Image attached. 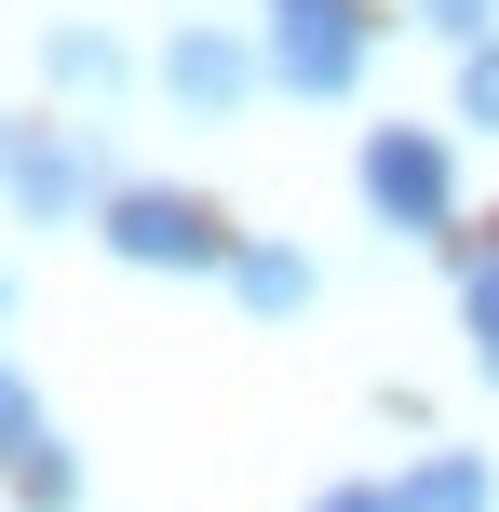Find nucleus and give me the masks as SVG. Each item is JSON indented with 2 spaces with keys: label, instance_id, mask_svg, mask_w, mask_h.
Masks as SVG:
<instances>
[{
  "label": "nucleus",
  "instance_id": "obj_1",
  "mask_svg": "<svg viewBox=\"0 0 499 512\" xmlns=\"http://www.w3.org/2000/svg\"><path fill=\"white\" fill-rule=\"evenodd\" d=\"M108 256L122 270H230V216L203 189H108Z\"/></svg>",
  "mask_w": 499,
  "mask_h": 512
},
{
  "label": "nucleus",
  "instance_id": "obj_2",
  "mask_svg": "<svg viewBox=\"0 0 499 512\" xmlns=\"http://www.w3.org/2000/svg\"><path fill=\"white\" fill-rule=\"evenodd\" d=\"M365 203H378V230L432 243V230L459 216V176H446V149H432L419 122H378V135H365Z\"/></svg>",
  "mask_w": 499,
  "mask_h": 512
},
{
  "label": "nucleus",
  "instance_id": "obj_3",
  "mask_svg": "<svg viewBox=\"0 0 499 512\" xmlns=\"http://www.w3.org/2000/svg\"><path fill=\"white\" fill-rule=\"evenodd\" d=\"M270 81H284V95H351V81H365V14H351V0L270 14Z\"/></svg>",
  "mask_w": 499,
  "mask_h": 512
},
{
  "label": "nucleus",
  "instance_id": "obj_4",
  "mask_svg": "<svg viewBox=\"0 0 499 512\" xmlns=\"http://www.w3.org/2000/svg\"><path fill=\"white\" fill-rule=\"evenodd\" d=\"M257 68L270 54H243L230 27H176V41H162V95H176L189 122H230V108L257 95Z\"/></svg>",
  "mask_w": 499,
  "mask_h": 512
},
{
  "label": "nucleus",
  "instance_id": "obj_5",
  "mask_svg": "<svg viewBox=\"0 0 499 512\" xmlns=\"http://www.w3.org/2000/svg\"><path fill=\"white\" fill-rule=\"evenodd\" d=\"M14 203H27V216H41V230H54V216L108 203V162L81 149V135H41V149H14Z\"/></svg>",
  "mask_w": 499,
  "mask_h": 512
},
{
  "label": "nucleus",
  "instance_id": "obj_6",
  "mask_svg": "<svg viewBox=\"0 0 499 512\" xmlns=\"http://www.w3.org/2000/svg\"><path fill=\"white\" fill-rule=\"evenodd\" d=\"M392 512H499V472H486V459H459V445H432V459L392 486Z\"/></svg>",
  "mask_w": 499,
  "mask_h": 512
},
{
  "label": "nucleus",
  "instance_id": "obj_7",
  "mask_svg": "<svg viewBox=\"0 0 499 512\" xmlns=\"http://www.w3.org/2000/svg\"><path fill=\"white\" fill-rule=\"evenodd\" d=\"M230 297L257 310V324H284V310H311V256H297V243H243L230 256Z\"/></svg>",
  "mask_w": 499,
  "mask_h": 512
},
{
  "label": "nucleus",
  "instance_id": "obj_8",
  "mask_svg": "<svg viewBox=\"0 0 499 512\" xmlns=\"http://www.w3.org/2000/svg\"><path fill=\"white\" fill-rule=\"evenodd\" d=\"M41 81H54V95H108V81H122V41H108V27H54Z\"/></svg>",
  "mask_w": 499,
  "mask_h": 512
},
{
  "label": "nucleus",
  "instance_id": "obj_9",
  "mask_svg": "<svg viewBox=\"0 0 499 512\" xmlns=\"http://www.w3.org/2000/svg\"><path fill=\"white\" fill-rule=\"evenodd\" d=\"M27 445H54V432H41V391L0 364V472H27Z\"/></svg>",
  "mask_w": 499,
  "mask_h": 512
},
{
  "label": "nucleus",
  "instance_id": "obj_10",
  "mask_svg": "<svg viewBox=\"0 0 499 512\" xmlns=\"http://www.w3.org/2000/svg\"><path fill=\"white\" fill-rule=\"evenodd\" d=\"M14 499H27V512H68V499H81V459H68V445H27Z\"/></svg>",
  "mask_w": 499,
  "mask_h": 512
},
{
  "label": "nucleus",
  "instance_id": "obj_11",
  "mask_svg": "<svg viewBox=\"0 0 499 512\" xmlns=\"http://www.w3.org/2000/svg\"><path fill=\"white\" fill-rule=\"evenodd\" d=\"M459 310H473V351H486V378H499V256L459 270Z\"/></svg>",
  "mask_w": 499,
  "mask_h": 512
},
{
  "label": "nucleus",
  "instance_id": "obj_12",
  "mask_svg": "<svg viewBox=\"0 0 499 512\" xmlns=\"http://www.w3.org/2000/svg\"><path fill=\"white\" fill-rule=\"evenodd\" d=\"M419 27H432V41H459V54H486V27H499V0H419Z\"/></svg>",
  "mask_w": 499,
  "mask_h": 512
},
{
  "label": "nucleus",
  "instance_id": "obj_13",
  "mask_svg": "<svg viewBox=\"0 0 499 512\" xmlns=\"http://www.w3.org/2000/svg\"><path fill=\"white\" fill-rule=\"evenodd\" d=\"M459 122L499 135V41H486V54H459Z\"/></svg>",
  "mask_w": 499,
  "mask_h": 512
},
{
  "label": "nucleus",
  "instance_id": "obj_14",
  "mask_svg": "<svg viewBox=\"0 0 499 512\" xmlns=\"http://www.w3.org/2000/svg\"><path fill=\"white\" fill-rule=\"evenodd\" d=\"M311 512H392V486H338V499H311Z\"/></svg>",
  "mask_w": 499,
  "mask_h": 512
},
{
  "label": "nucleus",
  "instance_id": "obj_15",
  "mask_svg": "<svg viewBox=\"0 0 499 512\" xmlns=\"http://www.w3.org/2000/svg\"><path fill=\"white\" fill-rule=\"evenodd\" d=\"M270 14H311V0H270Z\"/></svg>",
  "mask_w": 499,
  "mask_h": 512
},
{
  "label": "nucleus",
  "instance_id": "obj_16",
  "mask_svg": "<svg viewBox=\"0 0 499 512\" xmlns=\"http://www.w3.org/2000/svg\"><path fill=\"white\" fill-rule=\"evenodd\" d=\"M0 176H14V135H0Z\"/></svg>",
  "mask_w": 499,
  "mask_h": 512
},
{
  "label": "nucleus",
  "instance_id": "obj_17",
  "mask_svg": "<svg viewBox=\"0 0 499 512\" xmlns=\"http://www.w3.org/2000/svg\"><path fill=\"white\" fill-rule=\"evenodd\" d=\"M0 310H14V270H0Z\"/></svg>",
  "mask_w": 499,
  "mask_h": 512
}]
</instances>
